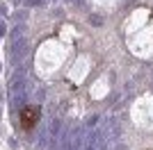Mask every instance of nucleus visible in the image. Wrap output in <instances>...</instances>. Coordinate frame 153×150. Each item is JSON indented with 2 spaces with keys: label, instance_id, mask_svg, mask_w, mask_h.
<instances>
[{
  "label": "nucleus",
  "instance_id": "f257e3e1",
  "mask_svg": "<svg viewBox=\"0 0 153 150\" xmlns=\"http://www.w3.org/2000/svg\"><path fill=\"white\" fill-rule=\"evenodd\" d=\"M62 150H82L85 143V127L82 125H71L62 134Z\"/></svg>",
  "mask_w": 153,
  "mask_h": 150
},
{
  "label": "nucleus",
  "instance_id": "f03ea898",
  "mask_svg": "<svg viewBox=\"0 0 153 150\" xmlns=\"http://www.w3.org/2000/svg\"><path fill=\"white\" fill-rule=\"evenodd\" d=\"M37 123H39V109L37 107H25L21 112V125H23V130H32Z\"/></svg>",
  "mask_w": 153,
  "mask_h": 150
},
{
  "label": "nucleus",
  "instance_id": "7ed1b4c3",
  "mask_svg": "<svg viewBox=\"0 0 153 150\" xmlns=\"http://www.w3.org/2000/svg\"><path fill=\"white\" fill-rule=\"evenodd\" d=\"M27 55V41H21V43H12V59H23Z\"/></svg>",
  "mask_w": 153,
  "mask_h": 150
}]
</instances>
